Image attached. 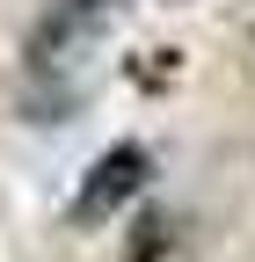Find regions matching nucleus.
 I'll return each mask as SVG.
<instances>
[{"label": "nucleus", "instance_id": "obj_2", "mask_svg": "<svg viewBox=\"0 0 255 262\" xmlns=\"http://www.w3.org/2000/svg\"><path fill=\"white\" fill-rule=\"evenodd\" d=\"M146 175H153V153L146 146H110L95 168L80 175V189H73V226H110V219H124V204L146 189Z\"/></svg>", "mask_w": 255, "mask_h": 262}, {"label": "nucleus", "instance_id": "obj_1", "mask_svg": "<svg viewBox=\"0 0 255 262\" xmlns=\"http://www.w3.org/2000/svg\"><path fill=\"white\" fill-rule=\"evenodd\" d=\"M124 0H51L22 37V80H66L73 66L110 37Z\"/></svg>", "mask_w": 255, "mask_h": 262}]
</instances>
